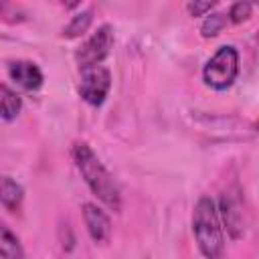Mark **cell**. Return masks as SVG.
I'll return each mask as SVG.
<instances>
[{
  "label": "cell",
  "instance_id": "cell-3",
  "mask_svg": "<svg viewBox=\"0 0 259 259\" xmlns=\"http://www.w3.org/2000/svg\"><path fill=\"white\" fill-rule=\"evenodd\" d=\"M237 73H239V53L235 47L225 45L206 61L202 69V79L208 87L223 91L235 83Z\"/></svg>",
  "mask_w": 259,
  "mask_h": 259
},
{
  "label": "cell",
  "instance_id": "cell-12",
  "mask_svg": "<svg viewBox=\"0 0 259 259\" xmlns=\"http://www.w3.org/2000/svg\"><path fill=\"white\" fill-rule=\"evenodd\" d=\"M91 22H93V10H81L71 18V22L63 28L61 34L65 38H77V36H81L89 30Z\"/></svg>",
  "mask_w": 259,
  "mask_h": 259
},
{
  "label": "cell",
  "instance_id": "cell-6",
  "mask_svg": "<svg viewBox=\"0 0 259 259\" xmlns=\"http://www.w3.org/2000/svg\"><path fill=\"white\" fill-rule=\"evenodd\" d=\"M219 217L223 219L225 231L229 233L231 239H241L243 231H245V210H243V200L239 196V192H225L221 196L219 208H217Z\"/></svg>",
  "mask_w": 259,
  "mask_h": 259
},
{
  "label": "cell",
  "instance_id": "cell-11",
  "mask_svg": "<svg viewBox=\"0 0 259 259\" xmlns=\"http://www.w3.org/2000/svg\"><path fill=\"white\" fill-rule=\"evenodd\" d=\"M22 109V101L16 95V91H12L8 85L0 83V119L4 121H12Z\"/></svg>",
  "mask_w": 259,
  "mask_h": 259
},
{
  "label": "cell",
  "instance_id": "cell-7",
  "mask_svg": "<svg viewBox=\"0 0 259 259\" xmlns=\"http://www.w3.org/2000/svg\"><path fill=\"white\" fill-rule=\"evenodd\" d=\"M8 75L18 87L26 91H36L42 85V71L32 61H12L8 65Z\"/></svg>",
  "mask_w": 259,
  "mask_h": 259
},
{
  "label": "cell",
  "instance_id": "cell-4",
  "mask_svg": "<svg viewBox=\"0 0 259 259\" xmlns=\"http://www.w3.org/2000/svg\"><path fill=\"white\" fill-rule=\"evenodd\" d=\"M113 47V28L109 24H101L83 45L81 49L75 53L77 65L79 69H89V67H97L111 51Z\"/></svg>",
  "mask_w": 259,
  "mask_h": 259
},
{
  "label": "cell",
  "instance_id": "cell-15",
  "mask_svg": "<svg viewBox=\"0 0 259 259\" xmlns=\"http://www.w3.org/2000/svg\"><path fill=\"white\" fill-rule=\"evenodd\" d=\"M0 18L8 20V22H20V20H24V10L20 6L8 4V2H0Z\"/></svg>",
  "mask_w": 259,
  "mask_h": 259
},
{
  "label": "cell",
  "instance_id": "cell-10",
  "mask_svg": "<svg viewBox=\"0 0 259 259\" xmlns=\"http://www.w3.org/2000/svg\"><path fill=\"white\" fill-rule=\"evenodd\" d=\"M0 259H24L20 239L10 231L4 221H0Z\"/></svg>",
  "mask_w": 259,
  "mask_h": 259
},
{
  "label": "cell",
  "instance_id": "cell-8",
  "mask_svg": "<svg viewBox=\"0 0 259 259\" xmlns=\"http://www.w3.org/2000/svg\"><path fill=\"white\" fill-rule=\"evenodd\" d=\"M83 221H85V227H87V231L95 243H105L109 239L111 223H109V217L99 206L85 202L83 204Z\"/></svg>",
  "mask_w": 259,
  "mask_h": 259
},
{
  "label": "cell",
  "instance_id": "cell-5",
  "mask_svg": "<svg viewBox=\"0 0 259 259\" xmlns=\"http://www.w3.org/2000/svg\"><path fill=\"white\" fill-rule=\"evenodd\" d=\"M111 87V75L105 67H89L81 69V81H79V95L89 105H101L109 93Z\"/></svg>",
  "mask_w": 259,
  "mask_h": 259
},
{
  "label": "cell",
  "instance_id": "cell-2",
  "mask_svg": "<svg viewBox=\"0 0 259 259\" xmlns=\"http://www.w3.org/2000/svg\"><path fill=\"white\" fill-rule=\"evenodd\" d=\"M192 233L198 245V251L204 259H219L225 249V237L217 204L210 196H200L192 212Z\"/></svg>",
  "mask_w": 259,
  "mask_h": 259
},
{
  "label": "cell",
  "instance_id": "cell-1",
  "mask_svg": "<svg viewBox=\"0 0 259 259\" xmlns=\"http://www.w3.org/2000/svg\"><path fill=\"white\" fill-rule=\"evenodd\" d=\"M73 160H75V166L81 172L83 180L91 188V192L105 206H109L111 210L117 212L121 208V192H119V186L113 180V176L109 174V170L95 156V152L85 142H77V144H73Z\"/></svg>",
  "mask_w": 259,
  "mask_h": 259
},
{
  "label": "cell",
  "instance_id": "cell-14",
  "mask_svg": "<svg viewBox=\"0 0 259 259\" xmlns=\"http://www.w3.org/2000/svg\"><path fill=\"white\" fill-rule=\"evenodd\" d=\"M251 12H253V4L251 2H235L229 8L227 20H231L235 24H241V22H245V20L251 18Z\"/></svg>",
  "mask_w": 259,
  "mask_h": 259
},
{
  "label": "cell",
  "instance_id": "cell-13",
  "mask_svg": "<svg viewBox=\"0 0 259 259\" xmlns=\"http://www.w3.org/2000/svg\"><path fill=\"white\" fill-rule=\"evenodd\" d=\"M225 26H227V14H223V12H212V14H206V18L202 20L200 32H202L204 38H212V36H217Z\"/></svg>",
  "mask_w": 259,
  "mask_h": 259
},
{
  "label": "cell",
  "instance_id": "cell-9",
  "mask_svg": "<svg viewBox=\"0 0 259 259\" xmlns=\"http://www.w3.org/2000/svg\"><path fill=\"white\" fill-rule=\"evenodd\" d=\"M22 198H24L22 186L10 176H0V204L14 212L20 208Z\"/></svg>",
  "mask_w": 259,
  "mask_h": 259
},
{
  "label": "cell",
  "instance_id": "cell-16",
  "mask_svg": "<svg viewBox=\"0 0 259 259\" xmlns=\"http://www.w3.org/2000/svg\"><path fill=\"white\" fill-rule=\"evenodd\" d=\"M214 6V2H188L186 10L190 12V16H206V12Z\"/></svg>",
  "mask_w": 259,
  "mask_h": 259
}]
</instances>
